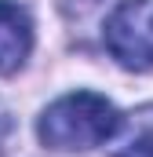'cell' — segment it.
Segmentation results:
<instances>
[{
    "label": "cell",
    "instance_id": "1",
    "mask_svg": "<svg viewBox=\"0 0 153 157\" xmlns=\"http://www.w3.org/2000/svg\"><path fill=\"white\" fill-rule=\"evenodd\" d=\"M120 128V110L106 95L73 91L55 99L37 121V135L47 150H95L106 139H113Z\"/></svg>",
    "mask_w": 153,
    "mask_h": 157
},
{
    "label": "cell",
    "instance_id": "3",
    "mask_svg": "<svg viewBox=\"0 0 153 157\" xmlns=\"http://www.w3.org/2000/svg\"><path fill=\"white\" fill-rule=\"evenodd\" d=\"M33 51V18L22 4L0 0V77L26 66Z\"/></svg>",
    "mask_w": 153,
    "mask_h": 157
},
{
    "label": "cell",
    "instance_id": "2",
    "mask_svg": "<svg viewBox=\"0 0 153 157\" xmlns=\"http://www.w3.org/2000/svg\"><path fill=\"white\" fill-rule=\"evenodd\" d=\"M106 48L124 70H153V0H120L106 18Z\"/></svg>",
    "mask_w": 153,
    "mask_h": 157
}]
</instances>
